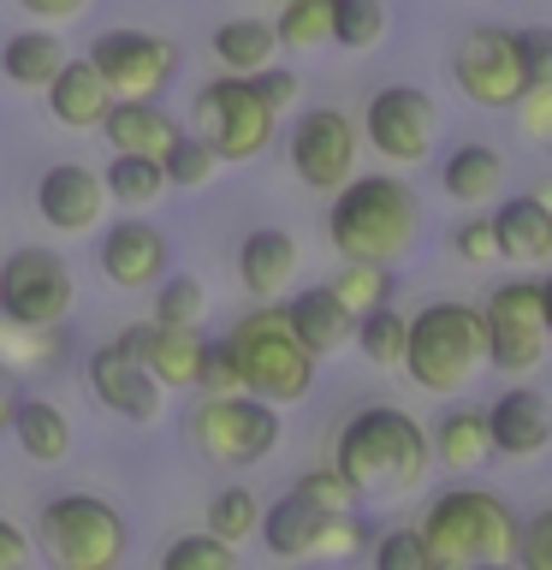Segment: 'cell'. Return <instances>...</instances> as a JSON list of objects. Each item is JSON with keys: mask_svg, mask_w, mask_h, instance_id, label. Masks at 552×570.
I'll list each match as a JSON object with an SVG mask.
<instances>
[{"mask_svg": "<svg viewBox=\"0 0 552 570\" xmlns=\"http://www.w3.org/2000/svg\"><path fill=\"white\" fill-rule=\"evenodd\" d=\"M274 36L285 53H315L333 48V0H279Z\"/></svg>", "mask_w": 552, "mask_h": 570, "instance_id": "cell-33", "label": "cell"}, {"mask_svg": "<svg viewBox=\"0 0 552 570\" xmlns=\"http://www.w3.org/2000/svg\"><path fill=\"white\" fill-rule=\"evenodd\" d=\"M256 523H262V499L249 488H220L208 499V534H220V541L244 547L256 534Z\"/></svg>", "mask_w": 552, "mask_h": 570, "instance_id": "cell-38", "label": "cell"}, {"mask_svg": "<svg viewBox=\"0 0 552 570\" xmlns=\"http://www.w3.org/2000/svg\"><path fill=\"white\" fill-rule=\"evenodd\" d=\"M131 345L142 356V368L160 381V392H196V363H203V333H178V327H155V321H137Z\"/></svg>", "mask_w": 552, "mask_h": 570, "instance_id": "cell-22", "label": "cell"}, {"mask_svg": "<svg viewBox=\"0 0 552 570\" xmlns=\"http://www.w3.org/2000/svg\"><path fill=\"white\" fill-rule=\"evenodd\" d=\"M36 552L53 570H114L125 559V517L101 493H53L36 511Z\"/></svg>", "mask_w": 552, "mask_h": 570, "instance_id": "cell-7", "label": "cell"}, {"mask_svg": "<svg viewBox=\"0 0 552 570\" xmlns=\"http://www.w3.org/2000/svg\"><path fill=\"white\" fill-rule=\"evenodd\" d=\"M60 60H66V48L48 24L18 30V36H7V48H0V71H7V83H18V89H42L53 71H60Z\"/></svg>", "mask_w": 552, "mask_h": 570, "instance_id": "cell-31", "label": "cell"}, {"mask_svg": "<svg viewBox=\"0 0 552 570\" xmlns=\"http://www.w3.org/2000/svg\"><path fill=\"white\" fill-rule=\"evenodd\" d=\"M487 321V368L523 381L546 363L552 333H546V309H541V279H505L493 285V297L481 303Z\"/></svg>", "mask_w": 552, "mask_h": 570, "instance_id": "cell-10", "label": "cell"}, {"mask_svg": "<svg viewBox=\"0 0 552 570\" xmlns=\"http://www.w3.org/2000/svg\"><path fill=\"white\" fill-rule=\"evenodd\" d=\"M327 292L345 303L351 315H368V309H381V303H392V267L386 262H338Z\"/></svg>", "mask_w": 552, "mask_h": 570, "instance_id": "cell-34", "label": "cell"}, {"mask_svg": "<svg viewBox=\"0 0 552 570\" xmlns=\"http://www.w3.org/2000/svg\"><path fill=\"white\" fill-rule=\"evenodd\" d=\"M96 131L114 142V149H131V155H160L167 149V142L185 131V125H178L167 107H160L155 96H125V101H114L101 114V125Z\"/></svg>", "mask_w": 552, "mask_h": 570, "instance_id": "cell-23", "label": "cell"}, {"mask_svg": "<svg viewBox=\"0 0 552 570\" xmlns=\"http://www.w3.org/2000/svg\"><path fill=\"white\" fill-rule=\"evenodd\" d=\"M356 131H363V142L386 167H422L434 155V137H440V107L416 83H386L368 96Z\"/></svg>", "mask_w": 552, "mask_h": 570, "instance_id": "cell-11", "label": "cell"}, {"mask_svg": "<svg viewBox=\"0 0 552 570\" xmlns=\"http://www.w3.org/2000/svg\"><path fill=\"white\" fill-rule=\"evenodd\" d=\"M12 404H18V368L0 356V434L12 428Z\"/></svg>", "mask_w": 552, "mask_h": 570, "instance_id": "cell-50", "label": "cell"}, {"mask_svg": "<svg viewBox=\"0 0 552 570\" xmlns=\"http://www.w3.org/2000/svg\"><path fill=\"white\" fill-rule=\"evenodd\" d=\"M297 267H303V249H297V238H292L285 226L244 232V244H238V285H244L256 303L285 297V285L297 279Z\"/></svg>", "mask_w": 552, "mask_h": 570, "instance_id": "cell-19", "label": "cell"}, {"mask_svg": "<svg viewBox=\"0 0 552 570\" xmlns=\"http://www.w3.org/2000/svg\"><path fill=\"white\" fill-rule=\"evenodd\" d=\"M214 66L220 71H238V78H256L262 66L279 60V36L267 18H226L220 30H214Z\"/></svg>", "mask_w": 552, "mask_h": 570, "instance_id": "cell-29", "label": "cell"}, {"mask_svg": "<svg viewBox=\"0 0 552 570\" xmlns=\"http://www.w3.org/2000/svg\"><path fill=\"white\" fill-rule=\"evenodd\" d=\"M427 445H434V463H445V470H457V475L481 470V463L493 458L487 410H481V404H452V410H445V416L434 422Z\"/></svg>", "mask_w": 552, "mask_h": 570, "instance_id": "cell-28", "label": "cell"}, {"mask_svg": "<svg viewBox=\"0 0 552 570\" xmlns=\"http://www.w3.org/2000/svg\"><path fill=\"white\" fill-rule=\"evenodd\" d=\"M83 381H89V392H96V404L107 410V416L137 422V428H149L160 416V381L142 368L131 333H119V338H107V345L89 351Z\"/></svg>", "mask_w": 552, "mask_h": 570, "instance_id": "cell-15", "label": "cell"}, {"mask_svg": "<svg viewBox=\"0 0 552 570\" xmlns=\"http://www.w3.org/2000/svg\"><path fill=\"white\" fill-rule=\"evenodd\" d=\"M327 244L338 262H410L422 244V196L398 173H351L327 203Z\"/></svg>", "mask_w": 552, "mask_h": 570, "instance_id": "cell-2", "label": "cell"}, {"mask_svg": "<svg viewBox=\"0 0 552 570\" xmlns=\"http://www.w3.org/2000/svg\"><path fill=\"white\" fill-rule=\"evenodd\" d=\"M452 256L470 262V267H493L499 262V238H493V214H470V220L452 226Z\"/></svg>", "mask_w": 552, "mask_h": 570, "instance_id": "cell-42", "label": "cell"}, {"mask_svg": "<svg viewBox=\"0 0 552 570\" xmlns=\"http://www.w3.org/2000/svg\"><path fill=\"white\" fill-rule=\"evenodd\" d=\"M96 262H101L107 285H119V292H149V285L172 267V244L160 226L131 214V220H114L96 238Z\"/></svg>", "mask_w": 552, "mask_h": 570, "instance_id": "cell-17", "label": "cell"}, {"mask_svg": "<svg viewBox=\"0 0 552 570\" xmlns=\"http://www.w3.org/2000/svg\"><path fill=\"white\" fill-rule=\"evenodd\" d=\"M214 167H220V155L208 149L196 131H178L167 149H160V173H167V190H203Z\"/></svg>", "mask_w": 552, "mask_h": 570, "instance_id": "cell-37", "label": "cell"}, {"mask_svg": "<svg viewBox=\"0 0 552 570\" xmlns=\"http://www.w3.org/2000/svg\"><path fill=\"white\" fill-rule=\"evenodd\" d=\"M36 214H42L48 232H66V238L96 232L101 214H107L101 173L83 167V160H53V167L36 178Z\"/></svg>", "mask_w": 552, "mask_h": 570, "instance_id": "cell-16", "label": "cell"}, {"mask_svg": "<svg viewBox=\"0 0 552 570\" xmlns=\"http://www.w3.org/2000/svg\"><path fill=\"white\" fill-rule=\"evenodd\" d=\"M356 149H363V131H356V119L345 107H309V114H297L292 137H285L297 185L321 190V196H333L356 173Z\"/></svg>", "mask_w": 552, "mask_h": 570, "instance_id": "cell-12", "label": "cell"}, {"mask_svg": "<svg viewBox=\"0 0 552 570\" xmlns=\"http://www.w3.org/2000/svg\"><path fill=\"white\" fill-rule=\"evenodd\" d=\"M516 60H523V83H552V24H523L511 30Z\"/></svg>", "mask_w": 552, "mask_h": 570, "instance_id": "cell-43", "label": "cell"}, {"mask_svg": "<svg viewBox=\"0 0 552 570\" xmlns=\"http://www.w3.org/2000/svg\"><path fill=\"white\" fill-rule=\"evenodd\" d=\"M398 368L427 399H457L463 386H475V374L487 368V321H481V309L463 297L422 303L404 327V363Z\"/></svg>", "mask_w": 552, "mask_h": 570, "instance_id": "cell-3", "label": "cell"}, {"mask_svg": "<svg viewBox=\"0 0 552 570\" xmlns=\"http://www.w3.org/2000/svg\"><path fill=\"white\" fill-rule=\"evenodd\" d=\"M404 327H410V315H398L392 303H381V309L356 315V333H351V345L363 351L374 368H398V363H404Z\"/></svg>", "mask_w": 552, "mask_h": 570, "instance_id": "cell-36", "label": "cell"}, {"mask_svg": "<svg viewBox=\"0 0 552 570\" xmlns=\"http://www.w3.org/2000/svg\"><path fill=\"white\" fill-rule=\"evenodd\" d=\"M196 392H244L238 363H231L226 338H203V363H196Z\"/></svg>", "mask_w": 552, "mask_h": 570, "instance_id": "cell-44", "label": "cell"}, {"mask_svg": "<svg viewBox=\"0 0 552 570\" xmlns=\"http://www.w3.org/2000/svg\"><path fill=\"white\" fill-rule=\"evenodd\" d=\"M78 309V279L60 249L24 244L0 262V321L7 327H66Z\"/></svg>", "mask_w": 552, "mask_h": 570, "instance_id": "cell-9", "label": "cell"}, {"mask_svg": "<svg viewBox=\"0 0 552 570\" xmlns=\"http://www.w3.org/2000/svg\"><path fill=\"white\" fill-rule=\"evenodd\" d=\"M7 434L18 440V452H24L30 463H66L71 458V416L53 399H24L18 392V404H12V428Z\"/></svg>", "mask_w": 552, "mask_h": 570, "instance_id": "cell-27", "label": "cell"}, {"mask_svg": "<svg viewBox=\"0 0 552 570\" xmlns=\"http://www.w3.org/2000/svg\"><path fill=\"white\" fill-rule=\"evenodd\" d=\"M292 493H303V499H309V505H321V511H356V488L333 470V463L303 470V475L292 481Z\"/></svg>", "mask_w": 552, "mask_h": 570, "instance_id": "cell-41", "label": "cell"}, {"mask_svg": "<svg viewBox=\"0 0 552 570\" xmlns=\"http://www.w3.org/2000/svg\"><path fill=\"white\" fill-rule=\"evenodd\" d=\"M101 71V83L114 89V101L125 96H160L178 78V48L155 30H101L83 53Z\"/></svg>", "mask_w": 552, "mask_h": 570, "instance_id": "cell-14", "label": "cell"}, {"mask_svg": "<svg viewBox=\"0 0 552 570\" xmlns=\"http://www.w3.org/2000/svg\"><path fill=\"white\" fill-rule=\"evenodd\" d=\"M416 529L434 552V570H475V564H516L523 517L493 488H445L427 499Z\"/></svg>", "mask_w": 552, "mask_h": 570, "instance_id": "cell-4", "label": "cell"}, {"mask_svg": "<svg viewBox=\"0 0 552 570\" xmlns=\"http://www.w3.org/2000/svg\"><path fill=\"white\" fill-rule=\"evenodd\" d=\"M487 434H493V458H541L552 452V399L541 386H505L487 404Z\"/></svg>", "mask_w": 552, "mask_h": 570, "instance_id": "cell-18", "label": "cell"}, {"mask_svg": "<svg viewBox=\"0 0 552 570\" xmlns=\"http://www.w3.org/2000/svg\"><path fill=\"white\" fill-rule=\"evenodd\" d=\"M534 196H541V203H546V208H552V173H546V178H541V185H534Z\"/></svg>", "mask_w": 552, "mask_h": 570, "instance_id": "cell-52", "label": "cell"}, {"mask_svg": "<svg viewBox=\"0 0 552 570\" xmlns=\"http://www.w3.org/2000/svg\"><path fill=\"white\" fill-rule=\"evenodd\" d=\"M386 30H392L386 0H333V48L368 53V48H381Z\"/></svg>", "mask_w": 552, "mask_h": 570, "instance_id": "cell-35", "label": "cell"}, {"mask_svg": "<svg viewBox=\"0 0 552 570\" xmlns=\"http://www.w3.org/2000/svg\"><path fill=\"white\" fill-rule=\"evenodd\" d=\"M238 564V547L220 541V534H178L167 547V570H231Z\"/></svg>", "mask_w": 552, "mask_h": 570, "instance_id": "cell-39", "label": "cell"}, {"mask_svg": "<svg viewBox=\"0 0 552 570\" xmlns=\"http://www.w3.org/2000/svg\"><path fill=\"white\" fill-rule=\"evenodd\" d=\"M374 570H434V552H427L422 529H386L381 541H368Z\"/></svg>", "mask_w": 552, "mask_h": 570, "instance_id": "cell-40", "label": "cell"}, {"mask_svg": "<svg viewBox=\"0 0 552 570\" xmlns=\"http://www.w3.org/2000/svg\"><path fill=\"white\" fill-rule=\"evenodd\" d=\"M226 351H231V363H238L244 392H256V399H267V404L285 410V404H303L315 392V363L321 356L292 333L279 297H267V303H256V309H244L238 321H231Z\"/></svg>", "mask_w": 552, "mask_h": 570, "instance_id": "cell-5", "label": "cell"}, {"mask_svg": "<svg viewBox=\"0 0 552 570\" xmlns=\"http://www.w3.org/2000/svg\"><path fill=\"white\" fill-rule=\"evenodd\" d=\"M516 559L529 570H552V505L523 517V529H516Z\"/></svg>", "mask_w": 552, "mask_h": 570, "instance_id": "cell-45", "label": "cell"}, {"mask_svg": "<svg viewBox=\"0 0 552 570\" xmlns=\"http://www.w3.org/2000/svg\"><path fill=\"white\" fill-rule=\"evenodd\" d=\"M333 470L356 488V499H404L434 470V445L404 404H363L338 428Z\"/></svg>", "mask_w": 552, "mask_h": 570, "instance_id": "cell-1", "label": "cell"}, {"mask_svg": "<svg viewBox=\"0 0 552 570\" xmlns=\"http://www.w3.org/2000/svg\"><path fill=\"white\" fill-rule=\"evenodd\" d=\"M155 327H178V333H203V315H208V292H203V279L196 274H160L155 285Z\"/></svg>", "mask_w": 552, "mask_h": 570, "instance_id": "cell-32", "label": "cell"}, {"mask_svg": "<svg viewBox=\"0 0 552 570\" xmlns=\"http://www.w3.org/2000/svg\"><path fill=\"white\" fill-rule=\"evenodd\" d=\"M279 114L256 96V83L238 78V71H220L190 96V131L220 155V167H244L256 160L267 142H274Z\"/></svg>", "mask_w": 552, "mask_h": 570, "instance_id": "cell-8", "label": "cell"}, {"mask_svg": "<svg viewBox=\"0 0 552 570\" xmlns=\"http://www.w3.org/2000/svg\"><path fill=\"white\" fill-rule=\"evenodd\" d=\"M511 114H516V125H523V137L552 142V83H529Z\"/></svg>", "mask_w": 552, "mask_h": 570, "instance_id": "cell-46", "label": "cell"}, {"mask_svg": "<svg viewBox=\"0 0 552 570\" xmlns=\"http://www.w3.org/2000/svg\"><path fill=\"white\" fill-rule=\"evenodd\" d=\"M249 83H256V96H262L267 107H274V114H285V107L297 101V71H285L279 60H274V66H262Z\"/></svg>", "mask_w": 552, "mask_h": 570, "instance_id": "cell-47", "label": "cell"}, {"mask_svg": "<svg viewBox=\"0 0 552 570\" xmlns=\"http://www.w3.org/2000/svg\"><path fill=\"white\" fill-rule=\"evenodd\" d=\"M452 83L463 89V101L487 107V114H511L516 96L529 89L511 30H499V24L463 30V42L452 48Z\"/></svg>", "mask_w": 552, "mask_h": 570, "instance_id": "cell-13", "label": "cell"}, {"mask_svg": "<svg viewBox=\"0 0 552 570\" xmlns=\"http://www.w3.org/2000/svg\"><path fill=\"white\" fill-rule=\"evenodd\" d=\"M285 321H292V333H297L315 356L345 351V345H351V333H356V315L327 292V285H309V292L285 297Z\"/></svg>", "mask_w": 552, "mask_h": 570, "instance_id": "cell-25", "label": "cell"}, {"mask_svg": "<svg viewBox=\"0 0 552 570\" xmlns=\"http://www.w3.org/2000/svg\"><path fill=\"white\" fill-rule=\"evenodd\" d=\"M185 434L196 458L220 463V470H249V463L279 452L285 422H279V404L256 399V392H196Z\"/></svg>", "mask_w": 552, "mask_h": 570, "instance_id": "cell-6", "label": "cell"}, {"mask_svg": "<svg viewBox=\"0 0 552 570\" xmlns=\"http://www.w3.org/2000/svg\"><path fill=\"white\" fill-rule=\"evenodd\" d=\"M440 190L452 196L457 208H487L505 190V155L493 142H463L440 160Z\"/></svg>", "mask_w": 552, "mask_h": 570, "instance_id": "cell-24", "label": "cell"}, {"mask_svg": "<svg viewBox=\"0 0 552 570\" xmlns=\"http://www.w3.org/2000/svg\"><path fill=\"white\" fill-rule=\"evenodd\" d=\"M541 309H546V333H552V274L541 279Z\"/></svg>", "mask_w": 552, "mask_h": 570, "instance_id": "cell-51", "label": "cell"}, {"mask_svg": "<svg viewBox=\"0 0 552 570\" xmlns=\"http://www.w3.org/2000/svg\"><path fill=\"white\" fill-rule=\"evenodd\" d=\"M36 559V541L18 523H7V517H0V570H24Z\"/></svg>", "mask_w": 552, "mask_h": 570, "instance_id": "cell-48", "label": "cell"}, {"mask_svg": "<svg viewBox=\"0 0 552 570\" xmlns=\"http://www.w3.org/2000/svg\"><path fill=\"white\" fill-rule=\"evenodd\" d=\"M493 238H499V262H516V267L552 262V208L534 190L505 196L493 208Z\"/></svg>", "mask_w": 552, "mask_h": 570, "instance_id": "cell-21", "label": "cell"}, {"mask_svg": "<svg viewBox=\"0 0 552 570\" xmlns=\"http://www.w3.org/2000/svg\"><path fill=\"white\" fill-rule=\"evenodd\" d=\"M101 185H107V203L119 208H155L167 196V173H160V155H131V149H114V160L101 167Z\"/></svg>", "mask_w": 552, "mask_h": 570, "instance_id": "cell-30", "label": "cell"}, {"mask_svg": "<svg viewBox=\"0 0 552 570\" xmlns=\"http://www.w3.org/2000/svg\"><path fill=\"white\" fill-rule=\"evenodd\" d=\"M30 18H42V24H71V18H83L96 0H18Z\"/></svg>", "mask_w": 552, "mask_h": 570, "instance_id": "cell-49", "label": "cell"}, {"mask_svg": "<svg viewBox=\"0 0 552 570\" xmlns=\"http://www.w3.org/2000/svg\"><path fill=\"white\" fill-rule=\"evenodd\" d=\"M327 517L333 511L309 505L303 493H285L262 511L256 534H262V547L274 552V559H315V541H321V529H327Z\"/></svg>", "mask_w": 552, "mask_h": 570, "instance_id": "cell-26", "label": "cell"}, {"mask_svg": "<svg viewBox=\"0 0 552 570\" xmlns=\"http://www.w3.org/2000/svg\"><path fill=\"white\" fill-rule=\"evenodd\" d=\"M42 101H48L53 125H66V131H96L101 114L114 107V89L101 83V71L89 60H60V71L42 83Z\"/></svg>", "mask_w": 552, "mask_h": 570, "instance_id": "cell-20", "label": "cell"}]
</instances>
